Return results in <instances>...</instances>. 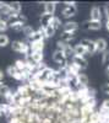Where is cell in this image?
I'll list each match as a JSON object with an SVG mask.
<instances>
[{"label": "cell", "mask_w": 109, "mask_h": 123, "mask_svg": "<svg viewBox=\"0 0 109 123\" xmlns=\"http://www.w3.org/2000/svg\"><path fill=\"white\" fill-rule=\"evenodd\" d=\"M11 48H12V50H15V52L22 53L26 57L29 55V53H31V50H29V44L26 43V42H22V41H14V42L11 43Z\"/></svg>", "instance_id": "6da1fadb"}, {"label": "cell", "mask_w": 109, "mask_h": 123, "mask_svg": "<svg viewBox=\"0 0 109 123\" xmlns=\"http://www.w3.org/2000/svg\"><path fill=\"white\" fill-rule=\"evenodd\" d=\"M53 60L60 65V68H66L67 67V58L65 57V54L61 52V50L56 49L53 53Z\"/></svg>", "instance_id": "7a4b0ae2"}, {"label": "cell", "mask_w": 109, "mask_h": 123, "mask_svg": "<svg viewBox=\"0 0 109 123\" xmlns=\"http://www.w3.org/2000/svg\"><path fill=\"white\" fill-rule=\"evenodd\" d=\"M65 9L63 10V16L64 17H66V18H69V17H72V16H75L76 15V12H77V9H76V5H75V3H65Z\"/></svg>", "instance_id": "3957f363"}, {"label": "cell", "mask_w": 109, "mask_h": 123, "mask_svg": "<svg viewBox=\"0 0 109 123\" xmlns=\"http://www.w3.org/2000/svg\"><path fill=\"white\" fill-rule=\"evenodd\" d=\"M81 46H83L87 50V53H96L97 50H96V42L92 39H88V38H85V39H81V42H80Z\"/></svg>", "instance_id": "277c9868"}, {"label": "cell", "mask_w": 109, "mask_h": 123, "mask_svg": "<svg viewBox=\"0 0 109 123\" xmlns=\"http://www.w3.org/2000/svg\"><path fill=\"white\" fill-rule=\"evenodd\" d=\"M28 44H29V50H31V52H43V49H44V39L31 41Z\"/></svg>", "instance_id": "5b68a950"}, {"label": "cell", "mask_w": 109, "mask_h": 123, "mask_svg": "<svg viewBox=\"0 0 109 123\" xmlns=\"http://www.w3.org/2000/svg\"><path fill=\"white\" fill-rule=\"evenodd\" d=\"M17 94L21 96V97H23V96H31L33 92L31 91V89H29V86H28V84H22V85H20L18 87H17Z\"/></svg>", "instance_id": "8992f818"}, {"label": "cell", "mask_w": 109, "mask_h": 123, "mask_svg": "<svg viewBox=\"0 0 109 123\" xmlns=\"http://www.w3.org/2000/svg\"><path fill=\"white\" fill-rule=\"evenodd\" d=\"M72 63L77 65L80 69H86L87 68V60L85 57H78V55H72Z\"/></svg>", "instance_id": "52a82bcc"}, {"label": "cell", "mask_w": 109, "mask_h": 123, "mask_svg": "<svg viewBox=\"0 0 109 123\" xmlns=\"http://www.w3.org/2000/svg\"><path fill=\"white\" fill-rule=\"evenodd\" d=\"M91 21H101L102 20V11L98 6H93L91 9Z\"/></svg>", "instance_id": "ba28073f"}, {"label": "cell", "mask_w": 109, "mask_h": 123, "mask_svg": "<svg viewBox=\"0 0 109 123\" xmlns=\"http://www.w3.org/2000/svg\"><path fill=\"white\" fill-rule=\"evenodd\" d=\"M83 27L87 28V30H93V31H97V30H101L102 28V24L101 21H86L83 24Z\"/></svg>", "instance_id": "9c48e42d"}, {"label": "cell", "mask_w": 109, "mask_h": 123, "mask_svg": "<svg viewBox=\"0 0 109 123\" xmlns=\"http://www.w3.org/2000/svg\"><path fill=\"white\" fill-rule=\"evenodd\" d=\"M56 3H52V1H48V3H44V15H48V16H53L54 12H55V5Z\"/></svg>", "instance_id": "30bf717a"}, {"label": "cell", "mask_w": 109, "mask_h": 123, "mask_svg": "<svg viewBox=\"0 0 109 123\" xmlns=\"http://www.w3.org/2000/svg\"><path fill=\"white\" fill-rule=\"evenodd\" d=\"M47 26H52L56 31L58 28L61 27V21H60V18L56 17V16H50V17H49V20H48Z\"/></svg>", "instance_id": "8fae6325"}, {"label": "cell", "mask_w": 109, "mask_h": 123, "mask_svg": "<svg viewBox=\"0 0 109 123\" xmlns=\"http://www.w3.org/2000/svg\"><path fill=\"white\" fill-rule=\"evenodd\" d=\"M96 42V50L97 52H105L107 50V41L104 38H98L94 41Z\"/></svg>", "instance_id": "7c38bea8"}, {"label": "cell", "mask_w": 109, "mask_h": 123, "mask_svg": "<svg viewBox=\"0 0 109 123\" xmlns=\"http://www.w3.org/2000/svg\"><path fill=\"white\" fill-rule=\"evenodd\" d=\"M29 59H31L34 64L42 63L43 62V52H31L29 53Z\"/></svg>", "instance_id": "4fadbf2b"}, {"label": "cell", "mask_w": 109, "mask_h": 123, "mask_svg": "<svg viewBox=\"0 0 109 123\" xmlns=\"http://www.w3.org/2000/svg\"><path fill=\"white\" fill-rule=\"evenodd\" d=\"M78 28V24L75 22V21H67L65 25H64V31L65 32H71L74 33L75 31H77Z\"/></svg>", "instance_id": "5bb4252c"}, {"label": "cell", "mask_w": 109, "mask_h": 123, "mask_svg": "<svg viewBox=\"0 0 109 123\" xmlns=\"http://www.w3.org/2000/svg\"><path fill=\"white\" fill-rule=\"evenodd\" d=\"M72 48H74V55L83 57L85 54H87V50H86V48H85L83 46H81L80 43L76 44V46H75V47H72Z\"/></svg>", "instance_id": "9a60e30c"}, {"label": "cell", "mask_w": 109, "mask_h": 123, "mask_svg": "<svg viewBox=\"0 0 109 123\" xmlns=\"http://www.w3.org/2000/svg\"><path fill=\"white\" fill-rule=\"evenodd\" d=\"M10 92H11V89H10L6 84H4L3 81H0V96L5 98Z\"/></svg>", "instance_id": "2e32d148"}, {"label": "cell", "mask_w": 109, "mask_h": 123, "mask_svg": "<svg viewBox=\"0 0 109 123\" xmlns=\"http://www.w3.org/2000/svg\"><path fill=\"white\" fill-rule=\"evenodd\" d=\"M25 26H26V25H25L23 22H21V21H18V20H16V21L9 24V27H11L14 31H22Z\"/></svg>", "instance_id": "e0dca14e"}, {"label": "cell", "mask_w": 109, "mask_h": 123, "mask_svg": "<svg viewBox=\"0 0 109 123\" xmlns=\"http://www.w3.org/2000/svg\"><path fill=\"white\" fill-rule=\"evenodd\" d=\"M11 14V10H10V6L7 3H1L0 1V15H5L9 16Z\"/></svg>", "instance_id": "ac0fdd59"}, {"label": "cell", "mask_w": 109, "mask_h": 123, "mask_svg": "<svg viewBox=\"0 0 109 123\" xmlns=\"http://www.w3.org/2000/svg\"><path fill=\"white\" fill-rule=\"evenodd\" d=\"M75 38V35L74 33H71V32H64L60 35V39L59 41H61V42H65V43H67V42H70L71 39H74Z\"/></svg>", "instance_id": "d6986e66"}, {"label": "cell", "mask_w": 109, "mask_h": 123, "mask_svg": "<svg viewBox=\"0 0 109 123\" xmlns=\"http://www.w3.org/2000/svg\"><path fill=\"white\" fill-rule=\"evenodd\" d=\"M9 6H10L11 12H15V14H20V12H21V10H22V5L20 4L18 1H15V3L9 4Z\"/></svg>", "instance_id": "ffe728a7"}, {"label": "cell", "mask_w": 109, "mask_h": 123, "mask_svg": "<svg viewBox=\"0 0 109 123\" xmlns=\"http://www.w3.org/2000/svg\"><path fill=\"white\" fill-rule=\"evenodd\" d=\"M77 80H78V84H80V86H87L88 85V78L86 74H78L77 75Z\"/></svg>", "instance_id": "44dd1931"}, {"label": "cell", "mask_w": 109, "mask_h": 123, "mask_svg": "<svg viewBox=\"0 0 109 123\" xmlns=\"http://www.w3.org/2000/svg\"><path fill=\"white\" fill-rule=\"evenodd\" d=\"M55 35V30L52 26H44V38H50Z\"/></svg>", "instance_id": "7402d4cb"}, {"label": "cell", "mask_w": 109, "mask_h": 123, "mask_svg": "<svg viewBox=\"0 0 109 123\" xmlns=\"http://www.w3.org/2000/svg\"><path fill=\"white\" fill-rule=\"evenodd\" d=\"M22 32H23V35H25L27 38L31 39V37H32V36H33V33H34V30H33V27H32V26H25V27H23V30H22Z\"/></svg>", "instance_id": "603a6c76"}, {"label": "cell", "mask_w": 109, "mask_h": 123, "mask_svg": "<svg viewBox=\"0 0 109 123\" xmlns=\"http://www.w3.org/2000/svg\"><path fill=\"white\" fill-rule=\"evenodd\" d=\"M0 111H1V113L5 115L7 118L10 117V105H7L6 102L5 104H0Z\"/></svg>", "instance_id": "cb8c5ba5"}, {"label": "cell", "mask_w": 109, "mask_h": 123, "mask_svg": "<svg viewBox=\"0 0 109 123\" xmlns=\"http://www.w3.org/2000/svg\"><path fill=\"white\" fill-rule=\"evenodd\" d=\"M15 68H16L18 71L25 70V69H26V62H25V59H18V60H16Z\"/></svg>", "instance_id": "d4e9b609"}, {"label": "cell", "mask_w": 109, "mask_h": 123, "mask_svg": "<svg viewBox=\"0 0 109 123\" xmlns=\"http://www.w3.org/2000/svg\"><path fill=\"white\" fill-rule=\"evenodd\" d=\"M102 63H103V65L107 68V71H108V70H109V50H105V52L103 53Z\"/></svg>", "instance_id": "484cf974"}, {"label": "cell", "mask_w": 109, "mask_h": 123, "mask_svg": "<svg viewBox=\"0 0 109 123\" xmlns=\"http://www.w3.org/2000/svg\"><path fill=\"white\" fill-rule=\"evenodd\" d=\"M17 69L15 68V65H9L7 68H6V74L9 75V76H11V78H14L15 76V74L17 73Z\"/></svg>", "instance_id": "4316f807"}, {"label": "cell", "mask_w": 109, "mask_h": 123, "mask_svg": "<svg viewBox=\"0 0 109 123\" xmlns=\"http://www.w3.org/2000/svg\"><path fill=\"white\" fill-rule=\"evenodd\" d=\"M10 43V39L6 35H0V47H6Z\"/></svg>", "instance_id": "83f0119b"}, {"label": "cell", "mask_w": 109, "mask_h": 123, "mask_svg": "<svg viewBox=\"0 0 109 123\" xmlns=\"http://www.w3.org/2000/svg\"><path fill=\"white\" fill-rule=\"evenodd\" d=\"M101 113H107V115H109V100L103 101L102 107H101Z\"/></svg>", "instance_id": "f1b7e54d"}, {"label": "cell", "mask_w": 109, "mask_h": 123, "mask_svg": "<svg viewBox=\"0 0 109 123\" xmlns=\"http://www.w3.org/2000/svg\"><path fill=\"white\" fill-rule=\"evenodd\" d=\"M63 53L65 54V57L67 58V57H71V54H74V48L70 46V44H67L66 46V48L63 50Z\"/></svg>", "instance_id": "f546056e"}, {"label": "cell", "mask_w": 109, "mask_h": 123, "mask_svg": "<svg viewBox=\"0 0 109 123\" xmlns=\"http://www.w3.org/2000/svg\"><path fill=\"white\" fill-rule=\"evenodd\" d=\"M9 28V24H7V21H6V20H0V32H5V31Z\"/></svg>", "instance_id": "4dcf8cb0"}, {"label": "cell", "mask_w": 109, "mask_h": 123, "mask_svg": "<svg viewBox=\"0 0 109 123\" xmlns=\"http://www.w3.org/2000/svg\"><path fill=\"white\" fill-rule=\"evenodd\" d=\"M66 46H67V43H65V42H61V41H58L56 42V47H58V50H63L66 48Z\"/></svg>", "instance_id": "1f68e13d"}, {"label": "cell", "mask_w": 109, "mask_h": 123, "mask_svg": "<svg viewBox=\"0 0 109 123\" xmlns=\"http://www.w3.org/2000/svg\"><path fill=\"white\" fill-rule=\"evenodd\" d=\"M103 91L105 92V94H109V84H105L103 86Z\"/></svg>", "instance_id": "d6a6232c"}, {"label": "cell", "mask_w": 109, "mask_h": 123, "mask_svg": "<svg viewBox=\"0 0 109 123\" xmlns=\"http://www.w3.org/2000/svg\"><path fill=\"white\" fill-rule=\"evenodd\" d=\"M104 10H105V15H107V18L109 20V5H107V6L104 7Z\"/></svg>", "instance_id": "836d02e7"}, {"label": "cell", "mask_w": 109, "mask_h": 123, "mask_svg": "<svg viewBox=\"0 0 109 123\" xmlns=\"http://www.w3.org/2000/svg\"><path fill=\"white\" fill-rule=\"evenodd\" d=\"M3 79H4V73H3L1 70H0V81H1Z\"/></svg>", "instance_id": "e575fe53"}, {"label": "cell", "mask_w": 109, "mask_h": 123, "mask_svg": "<svg viewBox=\"0 0 109 123\" xmlns=\"http://www.w3.org/2000/svg\"><path fill=\"white\" fill-rule=\"evenodd\" d=\"M105 27H107V30L109 31V20H107V24H105Z\"/></svg>", "instance_id": "d590c367"}, {"label": "cell", "mask_w": 109, "mask_h": 123, "mask_svg": "<svg viewBox=\"0 0 109 123\" xmlns=\"http://www.w3.org/2000/svg\"><path fill=\"white\" fill-rule=\"evenodd\" d=\"M3 116V113H1V111H0V117H1Z\"/></svg>", "instance_id": "8d00e7d4"}, {"label": "cell", "mask_w": 109, "mask_h": 123, "mask_svg": "<svg viewBox=\"0 0 109 123\" xmlns=\"http://www.w3.org/2000/svg\"><path fill=\"white\" fill-rule=\"evenodd\" d=\"M0 20H1V15H0Z\"/></svg>", "instance_id": "74e56055"}]
</instances>
